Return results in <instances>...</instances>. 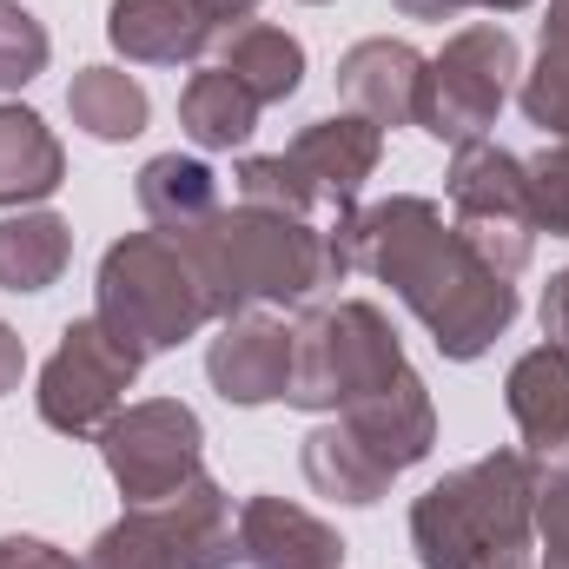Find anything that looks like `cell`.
Masks as SVG:
<instances>
[{
  "label": "cell",
  "instance_id": "28",
  "mask_svg": "<svg viewBox=\"0 0 569 569\" xmlns=\"http://www.w3.org/2000/svg\"><path fill=\"white\" fill-rule=\"evenodd\" d=\"M537 517H543V543H550V563H569V470L543 490V503H537Z\"/></svg>",
  "mask_w": 569,
  "mask_h": 569
},
{
  "label": "cell",
  "instance_id": "19",
  "mask_svg": "<svg viewBox=\"0 0 569 569\" xmlns=\"http://www.w3.org/2000/svg\"><path fill=\"white\" fill-rule=\"evenodd\" d=\"M179 127H186L199 146L226 152V146L252 140V127H259V100H252L226 67H206V73H192L186 93H179Z\"/></svg>",
  "mask_w": 569,
  "mask_h": 569
},
{
  "label": "cell",
  "instance_id": "18",
  "mask_svg": "<svg viewBox=\"0 0 569 569\" xmlns=\"http://www.w3.org/2000/svg\"><path fill=\"white\" fill-rule=\"evenodd\" d=\"M60 172H67V159H60V140L40 127V113L0 107V206L47 199L60 186Z\"/></svg>",
  "mask_w": 569,
  "mask_h": 569
},
{
  "label": "cell",
  "instance_id": "24",
  "mask_svg": "<svg viewBox=\"0 0 569 569\" xmlns=\"http://www.w3.org/2000/svg\"><path fill=\"white\" fill-rule=\"evenodd\" d=\"M523 113L550 133L569 140V0H550V20H543V67L530 73L523 87Z\"/></svg>",
  "mask_w": 569,
  "mask_h": 569
},
{
  "label": "cell",
  "instance_id": "26",
  "mask_svg": "<svg viewBox=\"0 0 569 569\" xmlns=\"http://www.w3.org/2000/svg\"><path fill=\"white\" fill-rule=\"evenodd\" d=\"M47 67V33L20 0H0V87H27Z\"/></svg>",
  "mask_w": 569,
  "mask_h": 569
},
{
  "label": "cell",
  "instance_id": "9",
  "mask_svg": "<svg viewBox=\"0 0 569 569\" xmlns=\"http://www.w3.org/2000/svg\"><path fill=\"white\" fill-rule=\"evenodd\" d=\"M133 371H140V351L120 345L100 318H80V325H67L53 365L40 371V418L53 430L87 437V430H100L120 411Z\"/></svg>",
  "mask_w": 569,
  "mask_h": 569
},
{
  "label": "cell",
  "instance_id": "31",
  "mask_svg": "<svg viewBox=\"0 0 569 569\" xmlns=\"http://www.w3.org/2000/svg\"><path fill=\"white\" fill-rule=\"evenodd\" d=\"M20 385V338L0 325V391H13Z\"/></svg>",
  "mask_w": 569,
  "mask_h": 569
},
{
  "label": "cell",
  "instance_id": "10",
  "mask_svg": "<svg viewBox=\"0 0 569 569\" xmlns=\"http://www.w3.org/2000/svg\"><path fill=\"white\" fill-rule=\"evenodd\" d=\"M107 470L133 503H166L199 477V418L186 405H140L107 425Z\"/></svg>",
  "mask_w": 569,
  "mask_h": 569
},
{
  "label": "cell",
  "instance_id": "6",
  "mask_svg": "<svg viewBox=\"0 0 569 569\" xmlns=\"http://www.w3.org/2000/svg\"><path fill=\"white\" fill-rule=\"evenodd\" d=\"M239 557V530L226 497L192 477L179 497L140 503V517L113 523L80 569H226Z\"/></svg>",
  "mask_w": 569,
  "mask_h": 569
},
{
  "label": "cell",
  "instance_id": "14",
  "mask_svg": "<svg viewBox=\"0 0 569 569\" xmlns=\"http://www.w3.org/2000/svg\"><path fill=\"white\" fill-rule=\"evenodd\" d=\"M284 159L305 172L311 199L351 206V199H358V186H365V179H371V166H378V127H371L365 113L318 120V127H305V133H298V146H291Z\"/></svg>",
  "mask_w": 569,
  "mask_h": 569
},
{
  "label": "cell",
  "instance_id": "30",
  "mask_svg": "<svg viewBox=\"0 0 569 569\" xmlns=\"http://www.w3.org/2000/svg\"><path fill=\"white\" fill-rule=\"evenodd\" d=\"M543 331H550V345L569 351V272H557L550 291H543Z\"/></svg>",
  "mask_w": 569,
  "mask_h": 569
},
{
  "label": "cell",
  "instance_id": "34",
  "mask_svg": "<svg viewBox=\"0 0 569 569\" xmlns=\"http://www.w3.org/2000/svg\"><path fill=\"white\" fill-rule=\"evenodd\" d=\"M483 7H503V13H510V7H530V0H483Z\"/></svg>",
  "mask_w": 569,
  "mask_h": 569
},
{
  "label": "cell",
  "instance_id": "16",
  "mask_svg": "<svg viewBox=\"0 0 569 569\" xmlns=\"http://www.w3.org/2000/svg\"><path fill=\"white\" fill-rule=\"evenodd\" d=\"M510 411H517V425L530 437V450H543V457L569 450V351L563 345H543V351H530L510 371Z\"/></svg>",
  "mask_w": 569,
  "mask_h": 569
},
{
  "label": "cell",
  "instance_id": "7",
  "mask_svg": "<svg viewBox=\"0 0 569 569\" xmlns=\"http://www.w3.org/2000/svg\"><path fill=\"white\" fill-rule=\"evenodd\" d=\"M450 199H457V239L470 246V259L490 266L497 279H510L530 259V239H537L523 159H510V152H497V146H483V140L457 146Z\"/></svg>",
  "mask_w": 569,
  "mask_h": 569
},
{
  "label": "cell",
  "instance_id": "12",
  "mask_svg": "<svg viewBox=\"0 0 569 569\" xmlns=\"http://www.w3.org/2000/svg\"><path fill=\"white\" fill-rule=\"evenodd\" d=\"M239 557L252 569H345V543L279 497H252L239 510Z\"/></svg>",
  "mask_w": 569,
  "mask_h": 569
},
{
  "label": "cell",
  "instance_id": "20",
  "mask_svg": "<svg viewBox=\"0 0 569 569\" xmlns=\"http://www.w3.org/2000/svg\"><path fill=\"white\" fill-rule=\"evenodd\" d=\"M226 73L266 107V100H284V93H298V80H305V47L279 33V27H232L226 33Z\"/></svg>",
  "mask_w": 569,
  "mask_h": 569
},
{
  "label": "cell",
  "instance_id": "22",
  "mask_svg": "<svg viewBox=\"0 0 569 569\" xmlns=\"http://www.w3.org/2000/svg\"><path fill=\"white\" fill-rule=\"evenodd\" d=\"M305 477H311L325 497H345V503H378L385 483H391V477L345 437V425H325V430L305 437Z\"/></svg>",
  "mask_w": 569,
  "mask_h": 569
},
{
  "label": "cell",
  "instance_id": "29",
  "mask_svg": "<svg viewBox=\"0 0 569 569\" xmlns=\"http://www.w3.org/2000/svg\"><path fill=\"white\" fill-rule=\"evenodd\" d=\"M0 569H80L73 557H60L53 543H33V537H0Z\"/></svg>",
  "mask_w": 569,
  "mask_h": 569
},
{
  "label": "cell",
  "instance_id": "25",
  "mask_svg": "<svg viewBox=\"0 0 569 569\" xmlns=\"http://www.w3.org/2000/svg\"><path fill=\"white\" fill-rule=\"evenodd\" d=\"M239 199H246V206H259V212L305 219L311 186H305V172H298V166L279 152V159H246V166H239Z\"/></svg>",
  "mask_w": 569,
  "mask_h": 569
},
{
  "label": "cell",
  "instance_id": "4",
  "mask_svg": "<svg viewBox=\"0 0 569 569\" xmlns=\"http://www.w3.org/2000/svg\"><path fill=\"white\" fill-rule=\"evenodd\" d=\"M206 318H212V291L199 279V259L186 239L133 232L100 259V325L140 358L192 338Z\"/></svg>",
  "mask_w": 569,
  "mask_h": 569
},
{
  "label": "cell",
  "instance_id": "13",
  "mask_svg": "<svg viewBox=\"0 0 569 569\" xmlns=\"http://www.w3.org/2000/svg\"><path fill=\"white\" fill-rule=\"evenodd\" d=\"M418 87H425V60L405 40H365L345 53L338 67V93L371 120V127H405L418 120Z\"/></svg>",
  "mask_w": 569,
  "mask_h": 569
},
{
  "label": "cell",
  "instance_id": "17",
  "mask_svg": "<svg viewBox=\"0 0 569 569\" xmlns=\"http://www.w3.org/2000/svg\"><path fill=\"white\" fill-rule=\"evenodd\" d=\"M140 206H146V219H152L159 232L192 239L199 226L219 219V186H212V172H206L199 159L166 152V159H152V166L140 172Z\"/></svg>",
  "mask_w": 569,
  "mask_h": 569
},
{
  "label": "cell",
  "instance_id": "3",
  "mask_svg": "<svg viewBox=\"0 0 569 569\" xmlns=\"http://www.w3.org/2000/svg\"><path fill=\"white\" fill-rule=\"evenodd\" d=\"M186 246H192L199 279L212 291V311H226V318H239V305H252V298H266V305H298V298H311L318 284L338 279L325 232H305L298 219L259 212V206H246L239 219L219 212V219L199 226Z\"/></svg>",
  "mask_w": 569,
  "mask_h": 569
},
{
  "label": "cell",
  "instance_id": "33",
  "mask_svg": "<svg viewBox=\"0 0 569 569\" xmlns=\"http://www.w3.org/2000/svg\"><path fill=\"white\" fill-rule=\"evenodd\" d=\"M199 7H206V13H212V27H226V20H232V27H239V20H246V13H252V7H259V0H199Z\"/></svg>",
  "mask_w": 569,
  "mask_h": 569
},
{
  "label": "cell",
  "instance_id": "23",
  "mask_svg": "<svg viewBox=\"0 0 569 569\" xmlns=\"http://www.w3.org/2000/svg\"><path fill=\"white\" fill-rule=\"evenodd\" d=\"M67 107H73V120H80L93 140H133L146 127V93L127 73H113V67H87V73L73 80Z\"/></svg>",
  "mask_w": 569,
  "mask_h": 569
},
{
  "label": "cell",
  "instance_id": "2",
  "mask_svg": "<svg viewBox=\"0 0 569 569\" xmlns=\"http://www.w3.org/2000/svg\"><path fill=\"white\" fill-rule=\"evenodd\" d=\"M530 497H537V477L517 450L443 477L411 510V537H418L425 569H523Z\"/></svg>",
  "mask_w": 569,
  "mask_h": 569
},
{
  "label": "cell",
  "instance_id": "32",
  "mask_svg": "<svg viewBox=\"0 0 569 569\" xmlns=\"http://www.w3.org/2000/svg\"><path fill=\"white\" fill-rule=\"evenodd\" d=\"M405 13H418V20H450V13H463L470 0H398Z\"/></svg>",
  "mask_w": 569,
  "mask_h": 569
},
{
  "label": "cell",
  "instance_id": "8",
  "mask_svg": "<svg viewBox=\"0 0 569 569\" xmlns=\"http://www.w3.org/2000/svg\"><path fill=\"white\" fill-rule=\"evenodd\" d=\"M517 73V40L503 27H470L443 47V60L425 67V87H418V127L437 133L450 146L483 140V127L497 120L503 107V87Z\"/></svg>",
  "mask_w": 569,
  "mask_h": 569
},
{
  "label": "cell",
  "instance_id": "35",
  "mask_svg": "<svg viewBox=\"0 0 569 569\" xmlns=\"http://www.w3.org/2000/svg\"><path fill=\"white\" fill-rule=\"evenodd\" d=\"M550 569H569V563H550Z\"/></svg>",
  "mask_w": 569,
  "mask_h": 569
},
{
  "label": "cell",
  "instance_id": "11",
  "mask_svg": "<svg viewBox=\"0 0 569 569\" xmlns=\"http://www.w3.org/2000/svg\"><path fill=\"white\" fill-rule=\"evenodd\" d=\"M206 371H212L219 398H232V405L284 398V385H291V331L272 325V318H226V331L206 351Z\"/></svg>",
  "mask_w": 569,
  "mask_h": 569
},
{
  "label": "cell",
  "instance_id": "1",
  "mask_svg": "<svg viewBox=\"0 0 569 569\" xmlns=\"http://www.w3.org/2000/svg\"><path fill=\"white\" fill-rule=\"evenodd\" d=\"M351 232H358V266L398 284V298L437 331L443 358H477L517 318V291L490 266H477L470 246L443 232L437 206L425 199H391L365 212Z\"/></svg>",
  "mask_w": 569,
  "mask_h": 569
},
{
  "label": "cell",
  "instance_id": "21",
  "mask_svg": "<svg viewBox=\"0 0 569 569\" xmlns=\"http://www.w3.org/2000/svg\"><path fill=\"white\" fill-rule=\"evenodd\" d=\"M73 239H67V219L53 212H27V219H0V284L7 291H47L60 279Z\"/></svg>",
  "mask_w": 569,
  "mask_h": 569
},
{
  "label": "cell",
  "instance_id": "5",
  "mask_svg": "<svg viewBox=\"0 0 569 569\" xmlns=\"http://www.w3.org/2000/svg\"><path fill=\"white\" fill-rule=\"evenodd\" d=\"M391 378H405V358L371 305H338V311H318L305 331H291L284 405L298 411H351L358 398L385 391Z\"/></svg>",
  "mask_w": 569,
  "mask_h": 569
},
{
  "label": "cell",
  "instance_id": "15",
  "mask_svg": "<svg viewBox=\"0 0 569 569\" xmlns=\"http://www.w3.org/2000/svg\"><path fill=\"white\" fill-rule=\"evenodd\" d=\"M113 47L127 60H152V67H179L192 60L219 27L199 0H113V20H107Z\"/></svg>",
  "mask_w": 569,
  "mask_h": 569
},
{
  "label": "cell",
  "instance_id": "27",
  "mask_svg": "<svg viewBox=\"0 0 569 569\" xmlns=\"http://www.w3.org/2000/svg\"><path fill=\"white\" fill-rule=\"evenodd\" d=\"M523 186H530V219L569 239V140L550 146V152H537L523 166Z\"/></svg>",
  "mask_w": 569,
  "mask_h": 569
}]
</instances>
